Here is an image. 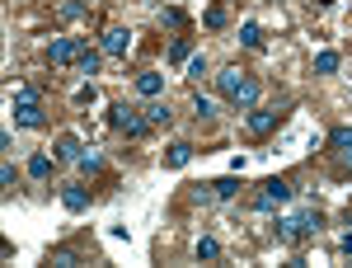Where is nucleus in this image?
Instances as JSON below:
<instances>
[{"label": "nucleus", "mask_w": 352, "mask_h": 268, "mask_svg": "<svg viewBox=\"0 0 352 268\" xmlns=\"http://www.w3.org/2000/svg\"><path fill=\"white\" fill-rule=\"evenodd\" d=\"M217 85H221V94H226L230 104H240V108L258 104V81H254L249 71H240V66H226V71L217 76Z\"/></svg>", "instance_id": "obj_1"}, {"label": "nucleus", "mask_w": 352, "mask_h": 268, "mask_svg": "<svg viewBox=\"0 0 352 268\" xmlns=\"http://www.w3.org/2000/svg\"><path fill=\"white\" fill-rule=\"evenodd\" d=\"M315 226H320V212H315V207H300V212H292V216L277 221V236H282L287 245H296V240H305Z\"/></svg>", "instance_id": "obj_2"}, {"label": "nucleus", "mask_w": 352, "mask_h": 268, "mask_svg": "<svg viewBox=\"0 0 352 268\" xmlns=\"http://www.w3.org/2000/svg\"><path fill=\"white\" fill-rule=\"evenodd\" d=\"M109 123L118 127V132H127V136H146V132H151V118H146V108H132V104H113Z\"/></svg>", "instance_id": "obj_3"}, {"label": "nucleus", "mask_w": 352, "mask_h": 268, "mask_svg": "<svg viewBox=\"0 0 352 268\" xmlns=\"http://www.w3.org/2000/svg\"><path fill=\"white\" fill-rule=\"evenodd\" d=\"M282 203H292V184H287V179H263L254 207H258V212H272V207H282Z\"/></svg>", "instance_id": "obj_4"}, {"label": "nucleus", "mask_w": 352, "mask_h": 268, "mask_svg": "<svg viewBox=\"0 0 352 268\" xmlns=\"http://www.w3.org/2000/svg\"><path fill=\"white\" fill-rule=\"evenodd\" d=\"M85 43L80 38H52V48H47V61L52 66H71V61H80Z\"/></svg>", "instance_id": "obj_5"}, {"label": "nucleus", "mask_w": 352, "mask_h": 268, "mask_svg": "<svg viewBox=\"0 0 352 268\" xmlns=\"http://www.w3.org/2000/svg\"><path fill=\"white\" fill-rule=\"evenodd\" d=\"M14 127H47V113L38 99H14Z\"/></svg>", "instance_id": "obj_6"}, {"label": "nucleus", "mask_w": 352, "mask_h": 268, "mask_svg": "<svg viewBox=\"0 0 352 268\" xmlns=\"http://www.w3.org/2000/svg\"><path fill=\"white\" fill-rule=\"evenodd\" d=\"M132 28H109L104 38H99V52L104 56H127V48H132Z\"/></svg>", "instance_id": "obj_7"}, {"label": "nucleus", "mask_w": 352, "mask_h": 268, "mask_svg": "<svg viewBox=\"0 0 352 268\" xmlns=\"http://www.w3.org/2000/svg\"><path fill=\"white\" fill-rule=\"evenodd\" d=\"M136 94H141V99H160L164 94V76L160 71H141V76H136Z\"/></svg>", "instance_id": "obj_8"}, {"label": "nucleus", "mask_w": 352, "mask_h": 268, "mask_svg": "<svg viewBox=\"0 0 352 268\" xmlns=\"http://www.w3.org/2000/svg\"><path fill=\"white\" fill-rule=\"evenodd\" d=\"M56 161H80V136L76 132H61L56 136V151H52Z\"/></svg>", "instance_id": "obj_9"}, {"label": "nucleus", "mask_w": 352, "mask_h": 268, "mask_svg": "<svg viewBox=\"0 0 352 268\" xmlns=\"http://www.w3.org/2000/svg\"><path fill=\"white\" fill-rule=\"evenodd\" d=\"M61 203H66V212H85V207H89V193H85L80 184H66L61 188Z\"/></svg>", "instance_id": "obj_10"}, {"label": "nucleus", "mask_w": 352, "mask_h": 268, "mask_svg": "<svg viewBox=\"0 0 352 268\" xmlns=\"http://www.w3.org/2000/svg\"><path fill=\"white\" fill-rule=\"evenodd\" d=\"M188 161H192V141H174V146L164 151V165H169V169H184Z\"/></svg>", "instance_id": "obj_11"}, {"label": "nucleus", "mask_w": 352, "mask_h": 268, "mask_svg": "<svg viewBox=\"0 0 352 268\" xmlns=\"http://www.w3.org/2000/svg\"><path fill=\"white\" fill-rule=\"evenodd\" d=\"M272 127H277V113H263V108L249 113V132H254V136H268Z\"/></svg>", "instance_id": "obj_12"}, {"label": "nucleus", "mask_w": 352, "mask_h": 268, "mask_svg": "<svg viewBox=\"0 0 352 268\" xmlns=\"http://www.w3.org/2000/svg\"><path fill=\"white\" fill-rule=\"evenodd\" d=\"M146 118H151V127H164L174 113H169V104H164V99H151V104H146Z\"/></svg>", "instance_id": "obj_13"}, {"label": "nucleus", "mask_w": 352, "mask_h": 268, "mask_svg": "<svg viewBox=\"0 0 352 268\" xmlns=\"http://www.w3.org/2000/svg\"><path fill=\"white\" fill-rule=\"evenodd\" d=\"M47 264H56V268H76V264H80V254H76V249H66V245H56L52 254H47Z\"/></svg>", "instance_id": "obj_14"}, {"label": "nucleus", "mask_w": 352, "mask_h": 268, "mask_svg": "<svg viewBox=\"0 0 352 268\" xmlns=\"http://www.w3.org/2000/svg\"><path fill=\"white\" fill-rule=\"evenodd\" d=\"M52 161L56 156H43V151H38V156L28 161V174H33V179H47V174H52Z\"/></svg>", "instance_id": "obj_15"}, {"label": "nucleus", "mask_w": 352, "mask_h": 268, "mask_svg": "<svg viewBox=\"0 0 352 268\" xmlns=\"http://www.w3.org/2000/svg\"><path fill=\"white\" fill-rule=\"evenodd\" d=\"M80 174H99V169H104V156H99V151H80Z\"/></svg>", "instance_id": "obj_16"}, {"label": "nucleus", "mask_w": 352, "mask_h": 268, "mask_svg": "<svg viewBox=\"0 0 352 268\" xmlns=\"http://www.w3.org/2000/svg\"><path fill=\"white\" fill-rule=\"evenodd\" d=\"M192 203H197V207H212V203H221V198H217V184H197V188H192Z\"/></svg>", "instance_id": "obj_17"}, {"label": "nucleus", "mask_w": 352, "mask_h": 268, "mask_svg": "<svg viewBox=\"0 0 352 268\" xmlns=\"http://www.w3.org/2000/svg\"><path fill=\"white\" fill-rule=\"evenodd\" d=\"M99 61H104V52H94V48L85 43V52H80V71H85V76H94V71H99Z\"/></svg>", "instance_id": "obj_18"}, {"label": "nucleus", "mask_w": 352, "mask_h": 268, "mask_svg": "<svg viewBox=\"0 0 352 268\" xmlns=\"http://www.w3.org/2000/svg\"><path fill=\"white\" fill-rule=\"evenodd\" d=\"M197 259H221V240L217 236H202V240H197Z\"/></svg>", "instance_id": "obj_19"}, {"label": "nucleus", "mask_w": 352, "mask_h": 268, "mask_svg": "<svg viewBox=\"0 0 352 268\" xmlns=\"http://www.w3.org/2000/svg\"><path fill=\"white\" fill-rule=\"evenodd\" d=\"M240 43H244V48H263V28H258V24H244L240 28Z\"/></svg>", "instance_id": "obj_20"}, {"label": "nucleus", "mask_w": 352, "mask_h": 268, "mask_svg": "<svg viewBox=\"0 0 352 268\" xmlns=\"http://www.w3.org/2000/svg\"><path fill=\"white\" fill-rule=\"evenodd\" d=\"M315 71H320V76H333V71H338V52H320L315 56Z\"/></svg>", "instance_id": "obj_21"}, {"label": "nucleus", "mask_w": 352, "mask_h": 268, "mask_svg": "<svg viewBox=\"0 0 352 268\" xmlns=\"http://www.w3.org/2000/svg\"><path fill=\"white\" fill-rule=\"evenodd\" d=\"M192 56V43L188 38H174V48H169V61H188Z\"/></svg>", "instance_id": "obj_22"}, {"label": "nucleus", "mask_w": 352, "mask_h": 268, "mask_svg": "<svg viewBox=\"0 0 352 268\" xmlns=\"http://www.w3.org/2000/svg\"><path fill=\"white\" fill-rule=\"evenodd\" d=\"M329 146H333V151L352 146V127H333V132H329Z\"/></svg>", "instance_id": "obj_23"}, {"label": "nucleus", "mask_w": 352, "mask_h": 268, "mask_svg": "<svg viewBox=\"0 0 352 268\" xmlns=\"http://www.w3.org/2000/svg\"><path fill=\"white\" fill-rule=\"evenodd\" d=\"M61 19H66V24L85 19V5H80V0H66V5H61Z\"/></svg>", "instance_id": "obj_24"}, {"label": "nucleus", "mask_w": 352, "mask_h": 268, "mask_svg": "<svg viewBox=\"0 0 352 268\" xmlns=\"http://www.w3.org/2000/svg\"><path fill=\"white\" fill-rule=\"evenodd\" d=\"M240 193V179H217V198L226 203V198H235Z\"/></svg>", "instance_id": "obj_25"}, {"label": "nucleus", "mask_w": 352, "mask_h": 268, "mask_svg": "<svg viewBox=\"0 0 352 268\" xmlns=\"http://www.w3.org/2000/svg\"><path fill=\"white\" fill-rule=\"evenodd\" d=\"M188 76H192V81L207 76V56H188Z\"/></svg>", "instance_id": "obj_26"}, {"label": "nucleus", "mask_w": 352, "mask_h": 268, "mask_svg": "<svg viewBox=\"0 0 352 268\" xmlns=\"http://www.w3.org/2000/svg\"><path fill=\"white\" fill-rule=\"evenodd\" d=\"M207 28H226V10H221V5L207 10Z\"/></svg>", "instance_id": "obj_27"}, {"label": "nucleus", "mask_w": 352, "mask_h": 268, "mask_svg": "<svg viewBox=\"0 0 352 268\" xmlns=\"http://www.w3.org/2000/svg\"><path fill=\"white\" fill-rule=\"evenodd\" d=\"M0 184H5V188H14V165H10V161L0 165Z\"/></svg>", "instance_id": "obj_28"}, {"label": "nucleus", "mask_w": 352, "mask_h": 268, "mask_svg": "<svg viewBox=\"0 0 352 268\" xmlns=\"http://www.w3.org/2000/svg\"><path fill=\"white\" fill-rule=\"evenodd\" d=\"M338 156H343V161H348V165H352V146H343V151H338Z\"/></svg>", "instance_id": "obj_29"}, {"label": "nucleus", "mask_w": 352, "mask_h": 268, "mask_svg": "<svg viewBox=\"0 0 352 268\" xmlns=\"http://www.w3.org/2000/svg\"><path fill=\"white\" fill-rule=\"evenodd\" d=\"M329 5H333V0H315V10H329Z\"/></svg>", "instance_id": "obj_30"}]
</instances>
